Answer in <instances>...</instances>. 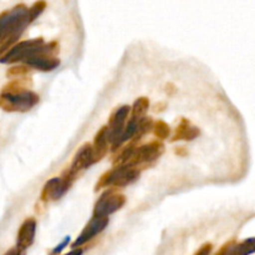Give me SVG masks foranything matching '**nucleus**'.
<instances>
[{
	"label": "nucleus",
	"instance_id": "nucleus-1",
	"mask_svg": "<svg viewBox=\"0 0 255 255\" xmlns=\"http://www.w3.org/2000/svg\"><path fill=\"white\" fill-rule=\"evenodd\" d=\"M39 102V96L24 86V81H12L0 95V107L9 112H26Z\"/></svg>",
	"mask_w": 255,
	"mask_h": 255
},
{
	"label": "nucleus",
	"instance_id": "nucleus-2",
	"mask_svg": "<svg viewBox=\"0 0 255 255\" xmlns=\"http://www.w3.org/2000/svg\"><path fill=\"white\" fill-rule=\"evenodd\" d=\"M141 176V171L133 167L119 166L110 169L100 177L99 182L95 186V191L102 188H124L134 183Z\"/></svg>",
	"mask_w": 255,
	"mask_h": 255
},
{
	"label": "nucleus",
	"instance_id": "nucleus-3",
	"mask_svg": "<svg viewBox=\"0 0 255 255\" xmlns=\"http://www.w3.org/2000/svg\"><path fill=\"white\" fill-rule=\"evenodd\" d=\"M163 152L164 144L158 139H154L148 143L137 146L124 166L133 167V168L142 171L143 168L151 166L153 162H156L163 154Z\"/></svg>",
	"mask_w": 255,
	"mask_h": 255
},
{
	"label": "nucleus",
	"instance_id": "nucleus-4",
	"mask_svg": "<svg viewBox=\"0 0 255 255\" xmlns=\"http://www.w3.org/2000/svg\"><path fill=\"white\" fill-rule=\"evenodd\" d=\"M57 49H59L57 42L52 41L47 42V44L44 42L32 56L25 60L24 64L32 69L40 70V71H52L60 65L59 57L55 56Z\"/></svg>",
	"mask_w": 255,
	"mask_h": 255
},
{
	"label": "nucleus",
	"instance_id": "nucleus-5",
	"mask_svg": "<svg viewBox=\"0 0 255 255\" xmlns=\"http://www.w3.org/2000/svg\"><path fill=\"white\" fill-rule=\"evenodd\" d=\"M126 203V197L115 188H106L100 196L99 201L95 203L94 216L100 218H109L111 214L116 213Z\"/></svg>",
	"mask_w": 255,
	"mask_h": 255
},
{
	"label": "nucleus",
	"instance_id": "nucleus-6",
	"mask_svg": "<svg viewBox=\"0 0 255 255\" xmlns=\"http://www.w3.org/2000/svg\"><path fill=\"white\" fill-rule=\"evenodd\" d=\"M75 179H76V176H74L69 171V168L61 174V177H55V178L49 179L42 187L41 199L44 202L57 201L69 191Z\"/></svg>",
	"mask_w": 255,
	"mask_h": 255
},
{
	"label": "nucleus",
	"instance_id": "nucleus-7",
	"mask_svg": "<svg viewBox=\"0 0 255 255\" xmlns=\"http://www.w3.org/2000/svg\"><path fill=\"white\" fill-rule=\"evenodd\" d=\"M44 42L45 41L42 37L17 42V44H15L11 49H9L5 52L4 56H1V60H0V61H1L2 64H11V62L17 61L24 62L25 60H27L30 56H32Z\"/></svg>",
	"mask_w": 255,
	"mask_h": 255
},
{
	"label": "nucleus",
	"instance_id": "nucleus-8",
	"mask_svg": "<svg viewBox=\"0 0 255 255\" xmlns=\"http://www.w3.org/2000/svg\"><path fill=\"white\" fill-rule=\"evenodd\" d=\"M131 107L128 105H122L114 110L109 119V125H107V132H109V142L110 146L116 143L119 137L121 136L125 126H126V120L129 116Z\"/></svg>",
	"mask_w": 255,
	"mask_h": 255
},
{
	"label": "nucleus",
	"instance_id": "nucleus-9",
	"mask_svg": "<svg viewBox=\"0 0 255 255\" xmlns=\"http://www.w3.org/2000/svg\"><path fill=\"white\" fill-rule=\"evenodd\" d=\"M109 226V218H100V217H92L90 219L89 223L85 226V228L82 229V232L80 233V236L77 237L76 241L72 243V248L76 249L79 247L84 246L85 243L90 242L91 239H94L95 237L99 236L100 233L106 229V227Z\"/></svg>",
	"mask_w": 255,
	"mask_h": 255
},
{
	"label": "nucleus",
	"instance_id": "nucleus-10",
	"mask_svg": "<svg viewBox=\"0 0 255 255\" xmlns=\"http://www.w3.org/2000/svg\"><path fill=\"white\" fill-rule=\"evenodd\" d=\"M95 163L94 161V154H92V147L91 143H85L82 144L76 152V154L72 158L71 164L69 167V171L71 172L74 176L77 177L80 172L85 171L89 168L90 166Z\"/></svg>",
	"mask_w": 255,
	"mask_h": 255
},
{
	"label": "nucleus",
	"instance_id": "nucleus-11",
	"mask_svg": "<svg viewBox=\"0 0 255 255\" xmlns=\"http://www.w3.org/2000/svg\"><path fill=\"white\" fill-rule=\"evenodd\" d=\"M35 233H36V221L35 218L30 217L26 218L20 226L17 232V249L25 251L34 243Z\"/></svg>",
	"mask_w": 255,
	"mask_h": 255
},
{
	"label": "nucleus",
	"instance_id": "nucleus-12",
	"mask_svg": "<svg viewBox=\"0 0 255 255\" xmlns=\"http://www.w3.org/2000/svg\"><path fill=\"white\" fill-rule=\"evenodd\" d=\"M92 147V154H94L95 163L101 161L109 152L110 142H109V132H107V127L102 126L99 129L96 134H95L94 143L91 144Z\"/></svg>",
	"mask_w": 255,
	"mask_h": 255
},
{
	"label": "nucleus",
	"instance_id": "nucleus-13",
	"mask_svg": "<svg viewBox=\"0 0 255 255\" xmlns=\"http://www.w3.org/2000/svg\"><path fill=\"white\" fill-rule=\"evenodd\" d=\"M254 252V238H249L242 243L231 241L224 244L217 255H249Z\"/></svg>",
	"mask_w": 255,
	"mask_h": 255
},
{
	"label": "nucleus",
	"instance_id": "nucleus-14",
	"mask_svg": "<svg viewBox=\"0 0 255 255\" xmlns=\"http://www.w3.org/2000/svg\"><path fill=\"white\" fill-rule=\"evenodd\" d=\"M201 131H199L198 127H196L194 125H192L191 121L188 120H181L178 126L174 129V133L172 136L171 141H192V139L197 138L199 136Z\"/></svg>",
	"mask_w": 255,
	"mask_h": 255
},
{
	"label": "nucleus",
	"instance_id": "nucleus-15",
	"mask_svg": "<svg viewBox=\"0 0 255 255\" xmlns=\"http://www.w3.org/2000/svg\"><path fill=\"white\" fill-rule=\"evenodd\" d=\"M149 107V100L147 97H138L134 101L133 106L131 107V120H136V121H141L142 119L146 117L147 111Z\"/></svg>",
	"mask_w": 255,
	"mask_h": 255
},
{
	"label": "nucleus",
	"instance_id": "nucleus-16",
	"mask_svg": "<svg viewBox=\"0 0 255 255\" xmlns=\"http://www.w3.org/2000/svg\"><path fill=\"white\" fill-rule=\"evenodd\" d=\"M152 131H153L154 136L157 137L158 141H163V139L168 138L171 136V127L168 126V124H166L162 120H158V121L153 122V126H152Z\"/></svg>",
	"mask_w": 255,
	"mask_h": 255
},
{
	"label": "nucleus",
	"instance_id": "nucleus-17",
	"mask_svg": "<svg viewBox=\"0 0 255 255\" xmlns=\"http://www.w3.org/2000/svg\"><path fill=\"white\" fill-rule=\"evenodd\" d=\"M46 7V2L45 1H37L34 2L30 7H27V19H29V22L31 24L34 20H36L37 17L40 16L42 11Z\"/></svg>",
	"mask_w": 255,
	"mask_h": 255
},
{
	"label": "nucleus",
	"instance_id": "nucleus-18",
	"mask_svg": "<svg viewBox=\"0 0 255 255\" xmlns=\"http://www.w3.org/2000/svg\"><path fill=\"white\" fill-rule=\"evenodd\" d=\"M212 252V244H204L201 249L198 251V253L196 255H209V253Z\"/></svg>",
	"mask_w": 255,
	"mask_h": 255
},
{
	"label": "nucleus",
	"instance_id": "nucleus-19",
	"mask_svg": "<svg viewBox=\"0 0 255 255\" xmlns=\"http://www.w3.org/2000/svg\"><path fill=\"white\" fill-rule=\"evenodd\" d=\"M69 239H70L69 237H67V238H65V241L62 242V243L60 244V246L57 247V248H55L54 251H52V254H59L60 252L62 251V248H64V247H66V246H67V243H69Z\"/></svg>",
	"mask_w": 255,
	"mask_h": 255
},
{
	"label": "nucleus",
	"instance_id": "nucleus-20",
	"mask_svg": "<svg viewBox=\"0 0 255 255\" xmlns=\"http://www.w3.org/2000/svg\"><path fill=\"white\" fill-rule=\"evenodd\" d=\"M5 255H21V253H20V249L14 248V249H11V251L7 252V253Z\"/></svg>",
	"mask_w": 255,
	"mask_h": 255
}]
</instances>
